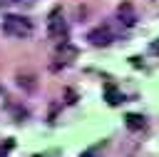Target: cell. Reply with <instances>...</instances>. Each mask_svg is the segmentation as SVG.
I'll list each match as a JSON object with an SVG mask.
<instances>
[{
	"instance_id": "6da1fadb",
	"label": "cell",
	"mask_w": 159,
	"mask_h": 157,
	"mask_svg": "<svg viewBox=\"0 0 159 157\" xmlns=\"http://www.w3.org/2000/svg\"><path fill=\"white\" fill-rule=\"evenodd\" d=\"M32 20L22 17V15H5L2 17V32L10 35V37H30L32 35Z\"/></svg>"
},
{
	"instance_id": "7a4b0ae2",
	"label": "cell",
	"mask_w": 159,
	"mask_h": 157,
	"mask_svg": "<svg viewBox=\"0 0 159 157\" xmlns=\"http://www.w3.org/2000/svg\"><path fill=\"white\" fill-rule=\"evenodd\" d=\"M47 35H50V40H55V42H60V40L67 37V22H65V17H62V7H52L50 20H47Z\"/></svg>"
},
{
	"instance_id": "3957f363",
	"label": "cell",
	"mask_w": 159,
	"mask_h": 157,
	"mask_svg": "<svg viewBox=\"0 0 159 157\" xmlns=\"http://www.w3.org/2000/svg\"><path fill=\"white\" fill-rule=\"evenodd\" d=\"M87 40H89V45H94V47H107V45L114 40V32H112L107 25H99V27H94V30L87 32Z\"/></svg>"
},
{
	"instance_id": "277c9868",
	"label": "cell",
	"mask_w": 159,
	"mask_h": 157,
	"mask_svg": "<svg viewBox=\"0 0 159 157\" xmlns=\"http://www.w3.org/2000/svg\"><path fill=\"white\" fill-rule=\"evenodd\" d=\"M117 17H119V22L124 27H134L137 25V10H134V5L129 0H122L117 5Z\"/></svg>"
},
{
	"instance_id": "5b68a950",
	"label": "cell",
	"mask_w": 159,
	"mask_h": 157,
	"mask_svg": "<svg viewBox=\"0 0 159 157\" xmlns=\"http://www.w3.org/2000/svg\"><path fill=\"white\" fill-rule=\"evenodd\" d=\"M104 97H107V102L114 107V105H119V102H124V97H122V92L114 87V85H107L104 87Z\"/></svg>"
},
{
	"instance_id": "8992f818",
	"label": "cell",
	"mask_w": 159,
	"mask_h": 157,
	"mask_svg": "<svg viewBox=\"0 0 159 157\" xmlns=\"http://www.w3.org/2000/svg\"><path fill=\"white\" fill-rule=\"evenodd\" d=\"M17 85L20 87H25V90H35V75H30V72H17Z\"/></svg>"
},
{
	"instance_id": "52a82bcc",
	"label": "cell",
	"mask_w": 159,
	"mask_h": 157,
	"mask_svg": "<svg viewBox=\"0 0 159 157\" xmlns=\"http://www.w3.org/2000/svg\"><path fill=\"white\" fill-rule=\"evenodd\" d=\"M127 127H129V130H142V127H144V117L137 115V112H129V115H127Z\"/></svg>"
},
{
	"instance_id": "ba28073f",
	"label": "cell",
	"mask_w": 159,
	"mask_h": 157,
	"mask_svg": "<svg viewBox=\"0 0 159 157\" xmlns=\"http://www.w3.org/2000/svg\"><path fill=\"white\" fill-rule=\"evenodd\" d=\"M57 52H60L62 57H75V55H77V50H75L67 40H62V45H57Z\"/></svg>"
},
{
	"instance_id": "9c48e42d",
	"label": "cell",
	"mask_w": 159,
	"mask_h": 157,
	"mask_svg": "<svg viewBox=\"0 0 159 157\" xmlns=\"http://www.w3.org/2000/svg\"><path fill=\"white\" fill-rule=\"evenodd\" d=\"M65 102H67V105H75V102H77V92H75L72 87L65 90Z\"/></svg>"
},
{
	"instance_id": "30bf717a",
	"label": "cell",
	"mask_w": 159,
	"mask_h": 157,
	"mask_svg": "<svg viewBox=\"0 0 159 157\" xmlns=\"http://www.w3.org/2000/svg\"><path fill=\"white\" fill-rule=\"evenodd\" d=\"M82 157H97V155H94V150H87V152H84Z\"/></svg>"
},
{
	"instance_id": "8fae6325",
	"label": "cell",
	"mask_w": 159,
	"mask_h": 157,
	"mask_svg": "<svg viewBox=\"0 0 159 157\" xmlns=\"http://www.w3.org/2000/svg\"><path fill=\"white\" fill-rule=\"evenodd\" d=\"M12 2H20V0H0V5H12Z\"/></svg>"
},
{
	"instance_id": "7c38bea8",
	"label": "cell",
	"mask_w": 159,
	"mask_h": 157,
	"mask_svg": "<svg viewBox=\"0 0 159 157\" xmlns=\"http://www.w3.org/2000/svg\"><path fill=\"white\" fill-rule=\"evenodd\" d=\"M152 52H159V42H154V45H152Z\"/></svg>"
}]
</instances>
